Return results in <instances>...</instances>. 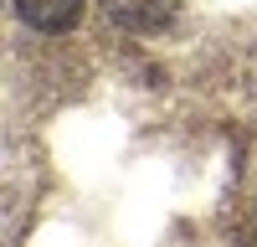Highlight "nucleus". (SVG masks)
Listing matches in <instances>:
<instances>
[{
  "label": "nucleus",
  "instance_id": "obj_1",
  "mask_svg": "<svg viewBox=\"0 0 257 247\" xmlns=\"http://www.w3.org/2000/svg\"><path fill=\"white\" fill-rule=\"evenodd\" d=\"M103 21H113L118 31H134V36H149V31H165L175 21L180 0H98Z\"/></svg>",
  "mask_w": 257,
  "mask_h": 247
},
{
  "label": "nucleus",
  "instance_id": "obj_2",
  "mask_svg": "<svg viewBox=\"0 0 257 247\" xmlns=\"http://www.w3.org/2000/svg\"><path fill=\"white\" fill-rule=\"evenodd\" d=\"M11 6H16V16L26 21L31 31H41V36H62V31L77 26V16H82V6H88V0H11Z\"/></svg>",
  "mask_w": 257,
  "mask_h": 247
}]
</instances>
